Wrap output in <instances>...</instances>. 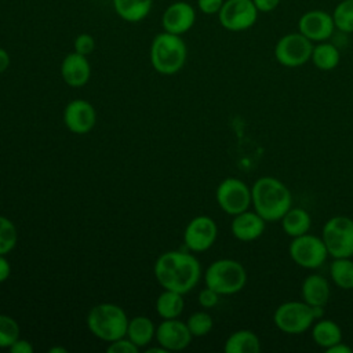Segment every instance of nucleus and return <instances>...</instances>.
Returning a JSON list of instances; mask_svg holds the SVG:
<instances>
[{"label": "nucleus", "mask_w": 353, "mask_h": 353, "mask_svg": "<svg viewBox=\"0 0 353 353\" xmlns=\"http://www.w3.org/2000/svg\"><path fill=\"white\" fill-rule=\"evenodd\" d=\"M215 200L221 210L237 215L251 207V188L239 178H225L215 190Z\"/></svg>", "instance_id": "10"}, {"label": "nucleus", "mask_w": 353, "mask_h": 353, "mask_svg": "<svg viewBox=\"0 0 353 353\" xmlns=\"http://www.w3.org/2000/svg\"><path fill=\"white\" fill-rule=\"evenodd\" d=\"M312 338L314 343L324 350L342 341V330L338 323L328 319H319L312 325Z\"/></svg>", "instance_id": "23"}, {"label": "nucleus", "mask_w": 353, "mask_h": 353, "mask_svg": "<svg viewBox=\"0 0 353 353\" xmlns=\"http://www.w3.org/2000/svg\"><path fill=\"white\" fill-rule=\"evenodd\" d=\"M223 350L226 353H259L261 341L251 330H237L228 336Z\"/></svg>", "instance_id": "22"}, {"label": "nucleus", "mask_w": 353, "mask_h": 353, "mask_svg": "<svg viewBox=\"0 0 353 353\" xmlns=\"http://www.w3.org/2000/svg\"><path fill=\"white\" fill-rule=\"evenodd\" d=\"M188 57V47L183 39L178 34L161 32L152 40L149 58L153 69L160 74L178 73Z\"/></svg>", "instance_id": "3"}, {"label": "nucleus", "mask_w": 353, "mask_h": 353, "mask_svg": "<svg viewBox=\"0 0 353 353\" xmlns=\"http://www.w3.org/2000/svg\"><path fill=\"white\" fill-rule=\"evenodd\" d=\"M11 273V265L6 255H0V283L6 281L10 277Z\"/></svg>", "instance_id": "38"}, {"label": "nucleus", "mask_w": 353, "mask_h": 353, "mask_svg": "<svg viewBox=\"0 0 353 353\" xmlns=\"http://www.w3.org/2000/svg\"><path fill=\"white\" fill-rule=\"evenodd\" d=\"M283 232L290 237L302 236L309 233L312 226V218L309 212L302 207H291L280 219Z\"/></svg>", "instance_id": "21"}, {"label": "nucleus", "mask_w": 353, "mask_h": 353, "mask_svg": "<svg viewBox=\"0 0 353 353\" xmlns=\"http://www.w3.org/2000/svg\"><path fill=\"white\" fill-rule=\"evenodd\" d=\"M112 6L120 19L137 23L150 14L153 0H112Z\"/></svg>", "instance_id": "20"}, {"label": "nucleus", "mask_w": 353, "mask_h": 353, "mask_svg": "<svg viewBox=\"0 0 353 353\" xmlns=\"http://www.w3.org/2000/svg\"><path fill=\"white\" fill-rule=\"evenodd\" d=\"M154 277L164 290L189 292L200 280L201 266L197 258L185 251H167L154 262Z\"/></svg>", "instance_id": "1"}, {"label": "nucleus", "mask_w": 353, "mask_h": 353, "mask_svg": "<svg viewBox=\"0 0 353 353\" xmlns=\"http://www.w3.org/2000/svg\"><path fill=\"white\" fill-rule=\"evenodd\" d=\"M61 76L69 87H83L91 76V66L85 55L69 52L61 63Z\"/></svg>", "instance_id": "18"}, {"label": "nucleus", "mask_w": 353, "mask_h": 353, "mask_svg": "<svg viewBox=\"0 0 353 353\" xmlns=\"http://www.w3.org/2000/svg\"><path fill=\"white\" fill-rule=\"evenodd\" d=\"M218 236V226L211 216L199 215L190 219L183 232V241L190 251L201 252L212 247Z\"/></svg>", "instance_id": "12"}, {"label": "nucleus", "mask_w": 353, "mask_h": 353, "mask_svg": "<svg viewBox=\"0 0 353 353\" xmlns=\"http://www.w3.org/2000/svg\"><path fill=\"white\" fill-rule=\"evenodd\" d=\"M63 121L69 131L74 134L90 132L97 121V113L94 106L85 99L70 101L63 110Z\"/></svg>", "instance_id": "16"}, {"label": "nucleus", "mask_w": 353, "mask_h": 353, "mask_svg": "<svg viewBox=\"0 0 353 353\" xmlns=\"http://www.w3.org/2000/svg\"><path fill=\"white\" fill-rule=\"evenodd\" d=\"M335 28L345 33H353V0H341L332 12Z\"/></svg>", "instance_id": "28"}, {"label": "nucleus", "mask_w": 353, "mask_h": 353, "mask_svg": "<svg viewBox=\"0 0 353 353\" xmlns=\"http://www.w3.org/2000/svg\"><path fill=\"white\" fill-rule=\"evenodd\" d=\"M48 352L50 353H66V349L61 347V346H57V347H50Z\"/></svg>", "instance_id": "42"}, {"label": "nucleus", "mask_w": 353, "mask_h": 353, "mask_svg": "<svg viewBox=\"0 0 353 353\" xmlns=\"http://www.w3.org/2000/svg\"><path fill=\"white\" fill-rule=\"evenodd\" d=\"M332 283L342 290H353V261L352 258H334L330 265Z\"/></svg>", "instance_id": "27"}, {"label": "nucleus", "mask_w": 353, "mask_h": 353, "mask_svg": "<svg viewBox=\"0 0 353 353\" xmlns=\"http://www.w3.org/2000/svg\"><path fill=\"white\" fill-rule=\"evenodd\" d=\"M185 306L183 294L164 290L156 299V312L161 319H178Z\"/></svg>", "instance_id": "26"}, {"label": "nucleus", "mask_w": 353, "mask_h": 353, "mask_svg": "<svg viewBox=\"0 0 353 353\" xmlns=\"http://www.w3.org/2000/svg\"><path fill=\"white\" fill-rule=\"evenodd\" d=\"M73 48L81 55H90L95 50V40L90 33H80L73 41Z\"/></svg>", "instance_id": "32"}, {"label": "nucleus", "mask_w": 353, "mask_h": 353, "mask_svg": "<svg viewBox=\"0 0 353 353\" xmlns=\"http://www.w3.org/2000/svg\"><path fill=\"white\" fill-rule=\"evenodd\" d=\"M313 43L301 32L287 33L274 46L276 61L285 68H298L310 61Z\"/></svg>", "instance_id": "9"}, {"label": "nucleus", "mask_w": 353, "mask_h": 353, "mask_svg": "<svg viewBox=\"0 0 353 353\" xmlns=\"http://www.w3.org/2000/svg\"><path fill=\"white\" fill-rule=\"evenodd\" d=\"M258 12L252 0H225L216 15L223 29L243 32L255 25Z\"/></svg>", "instance_id": "11"}, {"label": "nucleus", "mask_w": 353, "mask_h": 353, "mask_svg": "<svg viewBox=\"0 0 353 353\" xmlns=\"http://www.w3.org/2000/svg\"><path fill=\"white\" fill-rule=\"evenodd\" d=\"M138 349L139 347L135 343H132L127 336H123L113 342H109L106 350L108 353H137Z\"/></svg>", "instance_id": "33"}, {"label": "nucleus", "mask_w": 353, "mask_h": 353, "mask_svg": "<svg viewBox=\"0 0 353 353\" xmlns=\"http://www.w3.org/2000/svg\"><path fill=\"white\" fill-rule=\"evenodd\" d=\"M154 338L160 346L170 352L188 347L193 335L190 334L186 323H182L178 319H164L156 327Z\"/></svg>", "instance_id": "15"}, {"label": "nucleus", "mask_w": 353, "mask_h": 353, "mask_svg": "<svg viewBox=\"0 0 353 353\" xmlns=\"http://www.w3.org/2000/svg\"><path fill=\"white\" fill-rule=\"evenodd\" d=\"M225 0H197V8L205 15L218 14Z\"/></svg>", "instance_id": "35"}, {"label": "nucleus", "mask_w": 353, "mask_h": 353, "mask_svg": "<svg viewBox=\"0 0 353 353\" xmlns=\"http://www.w3.org/2000/svg\"><path fill=\"white\" fill-rule=\"evenodd\" d=\"M310 61L317 69L328 72L339 65L341 52L338 47H335L332 43H328L327 40L320 41L316 46H313Z\"/></svg>", "instance_id": "25"}, {"label": "nucleus", "mask_w": 353, "mask_h": 353, "mask_svg": "<svg viewBox=\"0 0 353 353\" xmlns=\"http://www.w3.org/2000/svg\"><path fill=\"white\" fill-rule=\"evenodd\" d=\"M302 301L309 303L310 306H321L324 307L331 296V287L328 280L317 273L309 274L302 281L301 287Z\"/></svg>", "instance_id": "19"}, {"label": "nucleus", "mask_w": 353, "mask_h": 353, "mask_svg": "<svg viewBox=\"0 0 353 353\" xmlns=\"http://www.w3.org/2000/svg\"><path fill=\"white\" fill-rule=\"evenodd\" d=\"M265 225L266 221L255 210H245L237 215H233L230 230L232 234L240 241H254L263 234Z\"/></svg>", "instance_id": "17"}, {"label": "nucleus", "mask_w": 353, "mask_h": 353, "mask_svg": "<svg viewBox=\"0 0 353 353\" xmlns=\"http://www.w3.org/2000/svg\"><path fill=\"white\" fill-rule=\"evenodd\" d=\"M10 62H11V59H10V54H8L4 48H1V47H0V73L6 72V70L8 69Z\"/></svg>", "instance_id": "40"}, {"label": "nucleus", "mask_w": 353, "mask_h": 353, "mask_svg": "<svg viewBox=\"0 0 353 353\" xmlns=\"http://www.w3.org/2000/svg\"><path fill=\"white\" fill-rule=\"evenodd\" d=\"M199 303L201 307H205V309H211L214 307L218 302H219V294L210 288V287H204L200 292H199Z\"/></svg>", "instance_id": "34"}, {"label": "nucleus", "mask_w": 353, "mask_h": 353, "mask_svg": "<svg viewBox=\"0 0 353 353\" xmlns=\"http://www.w3.org/2000/svg\"><path fill=\"white\" fill-rule=\"evenodd\" d=\"M259 12H270L276 10L280 4V0H252Z\"/></svg>", "instance_id": "37"}, {"label": "nucleus", "mask_w": 353, "mask_h": 353, "mask_svg": "<svg viewBox=\"0 0 353 353\" xmlns=\"http://www.w3.org/2000/svg\"><path fill=\"white\" fill-rule=\"evenodd\" d=\"M335 29L336 28L332 14L323 10L306 11L301 15L298 21V32H301L312 43L328 40Z\"/></svg>", "instance_id": "13"}, {"label": "nucleus", "mask_w": 353, "mask_h": 353, "mask_svg": "<svg viewBox=\"0 0 353 353\" xmlns=\"http://www.w3.org/2000/svg\"><path fill=\"white\" fill-rule=\"evenodd\" d=\"M19 338L17 320L7 314H0V347H10Z\"/></svg>", "instance_id": "31"}, {"label": "nucleus", "mask_w": 353, "mask_h": 353, "mask_svg": "<svg viewBox=\"0 0 353 353\" xmlns=\"http://www.w3.org/2000/svg\"><path fill=\"white\" fill-rule=\"evenodd\" d=\"M204 281L219 295H232L244 288L247 272L239 261L223 258L210 263L204 273Z\"/></svg>", "instance_id": "6"}, {"label": "nucleus", "mask_w": 353, "mask_h": 353, "mask_svg": "<svg viewBox=\"0 0 353 353\" xmlns=\"http://www.w3.org/2000/svg\"><path fill=\"white\" fill-rule=\"evenodd\" d=\"M325 352L327 353H353V349L341 341V342L330 346L328 349H325Z\"/></svg>", "instance_id": "39"}, {"label": "nucleus", "mask_w": 353, "mask_h": 353, "mask_svg": "<svg viewBox=\"0 0 353 353\" xmlns=\"http://www.w3.org/2000/svg\"><path fill=\"white\" fill-rule=\"evenodd\" d=\"M288 252L298 266L309 270L320 268L328 258V251L323 239L310 233L292 237L288 245Z\"/></svg>", "instance_id": "8"}, {"label": "nucleus", "mask_w": 353, "mask_h": 353, "mask_svg": "<svg viewBox=\"0 0 353 353\" xmlns=\"http://www.w3.org/2000/svg\"><path fill=\"white\" fill-rule=\"evenodd\" d=\"M251 205L266 222H276L292 207V194L280 179L261 176L251 186Z\"/></svg>", "instance_id": "2"}, {"label": "nucleus", "mask_w": 353, "mask_h": 353, "mask_svg": "<svg viewBox=\"0 0 353 353\" xmlns=\"http://www.w3.org/2000/svg\"><path fill=\"white\" fill-rule=\"evenodd\" d=\"M18 241V232L12 221L0 215V255H6L14 250Z\"/></svg>", "instance_id": "29"}, {"label": "nucleus", "mask_w": 353, "mask_h": 353, "mask_svg": "<svg viewBox=\"0 0 353 353\" xmlns=\"http://www.w3.org/2000/svg\"><path fill=\"white\" fill-rule=\"evenodd\" d=\"M321 239L332 258L353 256V219L345 215L330 218L321 232Z\"/></svg>", "instance_id": "7"}, {"label": "nucleus", "mask_w": 353, "mask_h": 353, "mask_svg": "<svg viewBox=\"0 0 353 353\" xmlns=\"http://www.w3.org/2000/svg\"><path fill=\"white\" fill-rule=\"evenodd\" d=\"M196 22V10L188 1H174L164 10L161 15V26L164 32L182 36L189 32Z\"/></svg>", "instance_id": "14"}, {"label": "nucleus", "mask_w": 353, "mask_h": 353, "mask_svg": "<svg viewBox=\"0 0 353 353\" xmlns=\"http://www.w3.org/2000/svg\"><path fill=\"white\" fill-rule=\"evenodd\" d=\"M128 320L125 312L119 305L99 303L88 312L87 327L97 338L113 342L125 336Z\"/></svg>", "instance_id": "5"}, {"label": "nucleus", "mask_w": 353, "mask_h": 353, "mask_svg": "<svg viewBox=\"0 0 353 353\" xmlns=\"http://www.w3.org/2000/svg\"><path fill=\"white\" fill-rule=\"evenodd\" d=\"M323 314L321 306H310L305 301H287L276 307L273 321L281 332L298 335L307 331Z\"/></svg>", "instance_id": "4"}, {"label": "nucleus", "mask_w": 353, "mask_h": 353, "mask_svg": "<svg viewBox=\"0 0 353 353\" xmlns=\"http://www.w3.org/2000/svg\"><path fill=\"white\" fill-rule=\"evenodd\" d=\"M186 325L193 336H204L212 330L214 320L210 313L200 310V312H194L188 317Z\"/></svg>", "instance_id": "30"}, {"label": "nucleus", "mask_w": 353, "mask_h": 353, "mask_svg": "<svg viewBox=\"0 0 353 353\" xmlns=\"http://www.w3.org/2000/svg\"><path fill=\"white\" fill-rule=\"evenodd\" d=\"M165 353L167 350L163 347V346H160L159 345V347H149V349H146V353Z\"/></svg>", "instance_id": "41"}, {"label": "nucleus", "mask_w": 353, "mask_h": 353, "mask_svg": "<svg viewBox=\"0 0 353 353\" xmlns=\"http://www.w3.org/2000/svg\"><path fill=\"white\" fill-rule=\"evenodd\" d=\"M156 334V328L152 320L146 316H135L128 320L125 336L138 347L146 346Z\"/></svg>", "instance_id": "24"}, {"label": "nucleus", "mask_w": 353, "mask_h": 353, "mask_svg": "<svg viewBox=\"0 0 353 353\" xmlns=\"http://www.w3.org/2000/svg\"><path fill=\"white\" fill-rule=\"evenodd\" d=\"M8 350H10L11 353H33L34 347H33V345H32L29 341L22 339V338H18V339L8 347Z\"/></svg>", "instance_id": "36"}]
</instances>
